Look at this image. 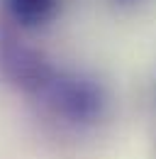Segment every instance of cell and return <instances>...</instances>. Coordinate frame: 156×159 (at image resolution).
<instances>
[{"instance_id": "6da1fadb", "label": "cell", "mask_w": 156, "mask_h": 159, "mask_svg": "<svg viewBox=\"0 0 156 159\" xmlns=\"http://www.w3.org/2000/svg\"><path fill=\"white\" fill-rule=\"evenodd\" d=\"M39 100L58 118L76 125L95 122L107 103L105 91L95 79L66 69H56L46 88L39 93Z\"/></svg>"}, {"instance_id": "7a4b0ae2", "label": "cell", "mask_w": 156, "mask_h": 159, "mask_svg": "<svg viewBox=\"0 0 156 159\" xmlns=\"http://www.w3.org/2000/svg\"><path fill=\"white\" fill-rule=\"evenodd\" d=\"M56 69L58 66H54L39 49L20 39L12 30L5 27L0 32V71L20 91L39 98V93L46 88Z\"/></svg>"}, {"instance_id": "3957f363", "label": "cell", "mask_w": 156, "mask_h": 159, "mask_svg": "<svg viewBox=\"0 0 156 159\" xmlns=\"http://www.w3.org/2000/svg\"><path fill=\"white\" fill-rule=\"evenodd\" d=\"M12 20L22 27L44 25L58 7V0H5Z\"/></svg>"}, {"instance_id": "277c9868", "label": "cell", "mask_w": 156, "mask_h": 159, "mask_svg": "<svg viewBox=\"0 0 156 159\" xmlns=\"http://www.w3.org/2000/svg\"><path fill=\"white\" fill-rule=\"evenodd\" d=\"M115 2H122V5H129V2H136V0H115Z\"/></svg>"}]
</instances>
